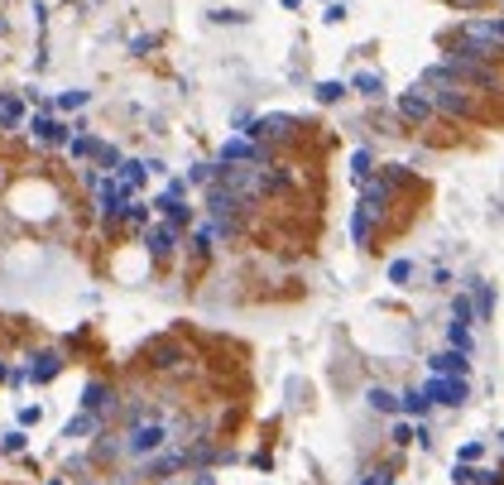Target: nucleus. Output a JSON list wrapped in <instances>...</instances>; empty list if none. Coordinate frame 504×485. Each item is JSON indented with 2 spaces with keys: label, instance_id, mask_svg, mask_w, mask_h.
Listing matches in <instances>:
<instances>
[{
  "label": "nucleus",
  "instance_id": "nucleus-1",
  "mask_svg": "<svg viewBox=\"0 0 504 485\" xmlns=\"http://www.w3.org/2000/svg\"><path fill=\"white\" fill-rule=\"evenodd\" d=\"M163 442H168V428H163L159 418H154V423H134L125 452H130V457H144V452H154V447H163Z\"/></svg>",
  "mask_w": 504,
  "mask_h": 485
},
{
  "label": "nucleus",
  "instance_id": "nucleus-2",
  "mask_svg": "<svg viewBox=\"0 0 504 485\" xmlns=\"http://www.w3.org/2000/svg\"><path fill=\"white\" fill-rule=\"evenodd\" d=\"M461 39L495 53V49H504V20H471V25H461Z\"/></svg>",
  "mask_w": 504,
  "mask_h": 485
},
{
  "label": "nucleus",
  "instance_id": "nucleus-3",
  "mask_svg": "<svg viewBox=\"0 0 504 485\" xmlns=\"http://www.w3.org/2000/svg\"><path fill=\"white\" fill-rule=\"evenodd\" d=\"M432 87H437V92H432L427 101L437 111H447V115H471V96H466L461 87H451V82H432Z\"/></svg>",
  "mask_w": 504,
  "mask_h": 485
},
{
  "label": "nucleus",
  "instance_id": "nucleus-4",
  "mask_svg": "<svg viewBox=\"0 0 504 485\" xmlns=\"http://www.w3.org/2000/svg\"><path fill=\"white\" fill-rule=\"evenodd\" d=\"M423 399H442V404H461L466 399V379L456 375V379H432L423 389Z\"/></svg>",
  "mask_w": 504,
  "mask_h": 485
},
{
  "label": "nucleus",
  "instance_id": "nucleus-5",
  "mask_svg": "<svg viewBox=\"0 0 504 485\" xmlns=\"http://www.w3.org/2000/svg\"><path fill=\"white\" fill-rule=\"evenodd\" d=\"M236 159H250V163H260L265 159V149H260V144H255V139H226V144H221V163H236Z\"/></svg>",
  "mask_w": 504,
  "mask_h": 485
},
{
  "label": "nucleus",
  "instance_id": "nucleus-6",
  "mask_svg": "<svg viewBox=\"0 0 504 485\" xmlns=\"http://www.w3.org/2000/svg\"><path fill=\"white\" fill-rule=\"evenodd\" d=\"M398 115H403V120H427V115H432V101L413 87V92H403V96H398Z\"/></svg>",
  "mask_w": 504,
  "mask_h": 485
},
{
  "label": "nucleus",
  "instance_id": "nucleus-7",
  "mask_svg": "<svg viewBox=\"0 0 504 485\" xmlns=\"http://www.w3.org/2000/svg\"><path fill=\"white\" fill-rule=\"evenodd\" d=\"M384 207H389V183H365V202H360V212L379 216Z\"/></svg>",
  "mask_w": 504,
  "mask_h": 485
},
{
  "label": "nucleus",
  "instance_id": "nucleus-8",
  "mask_svg": "<svg viewBox=\"0 0 504 485\" xmlns=\"http://www.w3.org/2000/svg\"><path fill=\"white\" fill-rule=\"evenodd\" d=\"M29 130H34L39 139H49V144H63V139H68V125H58V120H49V115H34Z\"/></svg>",
  "mask_w": 504,
  "mask_h": 485
},
{
  "label": "nucleus",
  "instance_id": "nucleus-9",
  "mask_svg": "<svg viewBox=\"0 0 504 485\" xmlns=\"http://www.w3.org/2000/svg\"><path fill=\"white\" fill-rule=\"evenodd\" d=\"M432 370L437 375H466V355L461 351H442V355H432Z\"/></svg>",
  "mask_w": 504,
  "mask_h": 485
},
{
  "label": "nucleus",
  "instance_id": "nucleus-10",
  "mask_svg": "<svg viewBox=\"0 0 504 485\" xmlns=\"http://www.w3.org/2000/svg\"><path fill=\"white\" fill-rule=\"evenodd\" d=\"M144 245H149V255H168V250H173V226H154V231L144 236Z\"/></svg>",
  "mask_w": 504,
  "mask_h": 485
},
{
  "label": "nucleus",
  "instance_id": "nucleus-11",
  "mask_svg": "<svg viewBox=\"0 0 504 485\" xmlns=\"http://www.w3.org/2000/svg\"><path fill=\"white\" fill-rule=\"evenodd\" d=\"M29 375H34V379H53V375H58V355H53V351H44V355H34V365H29Z\"/></svg>",
  "mask_w": 504,
  "mask_h": 485
},
{
  "label": "nucleus",
  "instance_id": "nucleus-12",
  "mask_svg": "<svg viewBox=\"0 0 504 485\" xmlns=\"http://www.w3.org/2000/svg\"><path fill=\"white\" fill-rule=\"evenodd\" d=\"M144 173H149V168H144L139 159H125V163H120V188H139Z\"/></svg>",
  "mask_w": 504,
  "mask_h": 485
},
{
  "label": "nucleus",
  "instance_id": "nucleus-13",
  "mask_svg": "<svg viewBox=\"0 0 504 485\" xmlns=\"http://www.w3.org/2000/svg\"><path fill=\"white\" fill-rule=\"evenodd\" d=\"M351 87H355L360 96H379V92H384V77H379V73H355Z\"/></svg>",
  "mask_w": 504,
  "mask_h": 485
},
{
  "label": "nucleus",
  "instance_id": "nucleus-14",
  "mask_svg": "<svg viewBox=\"0 0 504 485\" xmlns=\"http://www.w3.org/2000/svg\"><path fill=\"white\" fill-rule=\"evenodd\" d=\"M351 236H355L360 245L370 241V216H365V212H355V216H351Z\"/></svg>",
  "mask_w": 504,
  "mask_h": 485
},
{
  "label": "nucleus",
  "instance_id": "nucleus-15",
  "mask_svg": "<svg viewBox=\"0 0 504 485\" xmlns=\"http://www.w3.org/2000/svg\"><path fill=\"white\" fill-rule=\"evenodd\" d=\"M370 404H374V408H384V413H394V408H398V399L389 394V389H370Z\"/></svg>",
  "mask_w": 504,
  "mask_h": 485
},
{
  "label": "nucleus",
  "instance_id": "nucleus-16",
  "mask_svg": "<svg viewBox=\"0 0 504 485\" xmlns=\"http://www.w3.org/2000/svg\"><path fill=\"white\" fill-rule=\"evenodd\" d=\"M341 92H346L341 82H322V87H317V101H327V106H332V101H341Z\"/></svg>",
  "mask_w": 504,
  "mask_h": 485
},
{
  "label": "nucleus",
  "instance_id": "nucleus-17",
  "mask_svg": "<svg viewBox=\"0 0 504 485\" xmlns=\"http://www.w3.org/2000/svg\"><path fill=\"white\" fill-rule=\"evenodd\" d=\"M106 394H111L106 384H87V399H82V404H87V408H101V404H106Z\"/></svg>",
  "mask_w": 504,
  "mask_h": 485
},
{
  "label": "nucleus",
  "instance_id": "nucleus-18",
  "mask_svg": "<svg viewBox=\"0 0 504 485\" xmlns=\"http://www.w3.org/2000/svg\"><path fill=\"white\" fill-rule=\"evenodd\" d=\"M58 106H63V111H77V106H87V92H63V96H58Z\"/></svg>",
  "mask_w": 504,
  "mask_h": 485
},
{
  "label": "nucleus",
  "instance_id": "nucleus-19",
  "mask_svg": "<svg viewBox=\"0 0 504 485\" xmlns=\"http://www.w3.org/2000/svg\"><path fill=\"white\" fill-rule=\"evenodd\" d=\"M408 274H413V265H408V260H394V265H389V279H394V284H403Z\"/></svg>",
  "mask_w": 504,
  "mask_h": 485
},
{
  "label": "nucleus",
  "instance_id": "nucleus-20",
  "mask_svg": "<svg viewBox=\"0 0 504 485\" xmlns=\"http://www.w3.org/2000/svg\"><path fill=\"white\" fill-rule=\"evenodd\" d=\"M92 428H96L92 418H73V423H68V437H82V432H92Z\"/></svg>",
  "mask_w": 504,
  "mask_h": 485
},
{
  "label": "nucleus",
  "instance_id": "nucleus-21",
  "mask_svg": "<svg viewBox=\"0 0 504 485\" xmlns=\"http://www.w3.org/2000/svg\"><path fill=\"white\" fill-rule=\"evenodd\" d=\"M187 178H192V183H212V163H197Z\"/></svg>",
  "mask_w": 504,
  "mask_h": 485
},
{
  "label": "nucleus",
  "instance_id": "nucleus-22",
  "mask_svg": "<svg viewBox=\"0 0 504 485\" xmlns=\"http://www.w3.org/2000/svg\"><path fill=\"white\" fill-rule=\"evenodd\" d=\"M130 221H134V226H144V221H149V207H144V202H134V207H130Z\"/></svg>",
  "mask_w": 504,
  "mask_h": 485
},
{
  "label": "nucleus",
  "instance_id": "nucleus-23",
  "mask_svg": "<svg viewBox=\"0 0 504 485\" xmlns=\"http://www.w3.org/2000/svg\"><path fill=\"white\" fill-rule=\"evenodd\" d=\"M351 168H355V173H365V168H370V154H365V149H355V159H351Z\"/></svg>",
  "mask_w": 504,
  "mask_h": 485
},
{
  "label": "nucleus",
  "instance_id": "nucleus-24",
  "mask_svg": "<svg viewBox=\"0 0 504 485\" xmlns=\"http://www.w3.org/2000/svg\"><path fill=\"white\" fill-rule=\"evenodd\" d=\"M456 5H476V0H456Z\"/></svg>",
  "mask_w": 504,
  "mask_h": 485
},
{
  "label": "nucleus",
  "instance_id": "nucleus-25",
  "mask_svg": "<svg viewBox=\"0 0 504 485\" xmlns=\"http://www.w3.org/2000/svg\"><path fill=\"white\" fill-rule=\"evenodd\" d=\"M0 375H5V370H0Z\"/></svg>",
  "mask_w": 504,
  "mask_h": 485
}]
</instances>
